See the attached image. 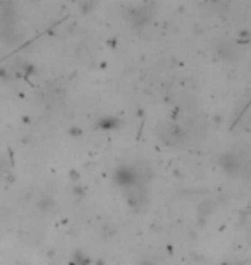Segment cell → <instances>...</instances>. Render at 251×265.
<instances>
[{"mask_svg":"<svg viewBox=\"0 0 251 265\" xmlns=\"http://www.w3.org/2000/svg\"><path fill=\"white\" fill-rule=\"evenodd\" d=\"M222 164H224V169L229 170V172H232V170H238L239 169V160L236 159L234 155H225L224 160H222Z\"/></svg>","mask_w":251,"mask_h":265,"instance_id":"6da1fadb","label":"cell"}]
</instances>
